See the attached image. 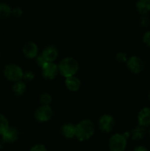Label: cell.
<instances>
[{"mask_svg":"<svg viewBox=\"0 0 150 151\" xmlns=\"http://www.w3.org/2000/svg\"><path fill=\"white\" fill-rule=\"evenodd\" d=\"M75 136L79 141L88 140L94 135V125L89 119H84L76 125Z\"/></svg>","mask_w":150,"mask_h":151,"instance_id":"cell-1","label":"cell"},{"mask_svg":"<svg viewBox=\"0 0 150 151\" xmlns=\"http://www.w3.org/2000/svg\"><path fill=\"white\" fill-rule=\"evenodd\" d=\"M60 73L66 78L74 76L79 69V64L74 58L68 57L63 59L58 65Z\"/></svg>","mask_w":150,"mask_h":151,"instance_id":"cell-2","label":"cell"},{"mask_svg":"<svg viewBox=\"0 0 150 151\" xmlns=\"http://www.w3.org/2000/svg\"><path fill=\"white\" fill-rule=\"evenodd\" d=\"M4 75L8 81L17 82L23 78L24 72L20 66L14 63H10L4 67Z\"/></svg>","mask_w":150,"mask_h":151,"instance_id":"cell-3","label":"cell"},{"mask_svg":"<svg viewBox=\"0 0 150 151\" xmlns=\"http://www.w3.org/2000/svg\"><path fill=\"white\" fill-rule=\"evenodd\" d=\"M126 146V138L120 134L112 136L109 141L110 151H124Z\"/></svg>","mask_w":150,"mask_h":151,"instance_id":"cell-4","label":"cell"},{"mask_svg":"<svg viewBox=\"0 0 150 151\" xmlns=\"http://www.w3.org/2000/svg\"><path fill=\"white\" fill-rule=\"evenodd\" d=\"M35 116L39 122H47L52 116V110L49 106H42L36 109Z\"/></svg>","mask_w":150,"mask_h":151,"instance_id":"cell-5","label":"cell"},{"mask_svg":"<svg viewBox=\"0 0 150 151\" xmlns=\"http://www.w3.org/2000/svg\"><path fill=\"white\" fill-rule=\"evenodd\" d=\"M127 68L131 72L134 74H139L144 68V61L138 56H132L126 63Z\"/></svg>","mask_w":150,"mask_h":151,"instance_id":"cell-6","label":"cell"},{"mask_svg":"<svg viewBox=\"0 0 150 151\" xmlns=\"http://www.w3.org/2000/svg\"><path fill=\"white\" fill-rule=\"evenodd\" d=\"M115 125L114 119L109 114H104L99 121V127L100 130L104 133H108L112 131Z\"/></svg>","mask_w":150,"mask_h":151,"instance_id":"cell-7","label":"cell"},{"mask_svg":"<svg viewBox=\"0 0 150 151\" xmlns=\"http://www.w3.org/2000/svg\"><path fill=\"white\" fill-rule=\"evenodd\" d=\"M59 72L58 66L52 63H47L42 68V75L44 78L49 80H53L57 77Z\"/></svg>","mask_w":150,"mask_h":151,"instance_id":"cell-8","label":"cell"},{"mask_svg":"<svg viewBox=\"0 0 150 151\" xmlns=\"http://www.w3.org/2000/svg\"><path fill=\"white\" fill-rule=\"evenodd\" d=\"M138 120L141 126H150V108L146 107L140 111L138 116Z\"/></svg>","mask_w":150,"mask_h":151,"instance_id":"cell-9","label":"cell"},{"mask_svg":"<svg viewBox=\"0 0 150 151\" xmlns=\"http://www.w3.org/2000/svg\"><path fill=\"white\" fill-rule=\"evenodd\" d=\"M23 54L27 58H34L37 56L38 52V48L36 44L34 42H27L23 47Z\"/></svg>","mask_w":150,"mask_h":151,"instance_id":"cell-10","label":"cell"},{"mask_svg":"<svg viewBox=\"0 0 150 151\" xmlns=\"http://www.w3.org/2000/svg\"><path fill=\"white\" fill-rule=\"evenodd\" d=\"M41 55L45 58V60L48 63H52L57 58L58 51L54 46H49L44 49Z\"/></svg>","mask_w":150,"mask_h":151,"instance_id":"cell-11","label":"cell"},{"mask_svg":"<svg viewBox=\"0 0 150 151\" xmlns=\"http://www.w3.org/2000/svg\"><path fill=\"white\" fill-rule=\"evenodd\" d=\"M1 136H2V139L4 142L13 143L18 139L19 131L14 127L10 126Z\"/></svg>","mask_w":150,"mask_h":151,"instance_id":"cell-12","label":"cell"},{"mask_svg":"<svg viewBox=\"0 0 150 151\" xmlns=\"http://www.w3.org/2000/svg\"><path fill=\"white\" fill-rule=\"evenodd\" d=\"M135 7L140 14L146 15L150 11V0H138Z\"/></svg>","mask_w":150,"mask_h":151,"instance_id":"cell-13","label":"cell"},{"mask_svg":"<svg viewBox=\"0 0 150 151\" xmlns=\"http://www.w3.org/2000/svg\"><path fill=\"white\" fill-rule=\"evenodd\" d=\"M81 82L77 78L74 76L69 77L66 80V86L69 90L71 91H76L79 88Z\"/></svg>","mask_w":150,"mask_h":151,"instance_id":"cell-14","label":"cell"},{"mask_svg":"<svg viewBox=\"0 0 150 151\" xmlns=\"http://www.w3.org/2000/svg\"><path fill=\"white\" fill-rule=\"evenodd\" d=\"M62 132L66 138H73L76 134V127L71 123L65 124L62 127Z\"/></svg>","mask_w":150,"mask_h":151,"instance_id":"cell-15","label":"cell"},{"mask_svg":"<svg viewBox=\"0 0 150 151\" xmlns=\"http://www.w3.org/2000/svg\"><path fill=\"white\" fill-rule=\"evenodd\" d=\"M132 139L133 140H139L144 138L146 135V129L143 126L136 127L132 131Z\"/></svg>","mask_w":150,"mask_h":151,"instance_id":"cell-16","label":"cell"},{"mask_svg":"<svg viewBox=\"0 0 150 151\" xmlns=\"http://www.w3.org/2000/svg\"><path fill=\"white\" fill-rule=\"evenodd\" d=\"M12 9L7 4L4 2H0V18L7 19L11 16Z\"/></svg>","mask_w":150,"mask_h":151,"instance_id":"cell-17","label":"cell"},{"mask_svg":"<svg viewBox=\"0 0 150 151\" xmlns=\"http://www.w3.org/2000/svg\"><path fill=\"white\" fill-rule=\"evenodd\" d=\"M13 90L16 95H22L25 92V91H26V84L21 81H17L13 85Z\"/></svg>","mask_w":150,"mask_h":151,"instance_id":"cell-18","label":"cell"},{"mask_svg":"<svg viewBox=\"0 0 150 151\" xmlns=\"http://www.w3.org/2000/svg\"><path fill=\"white\" fill-rule=\"evenodd\" d=\"M9 122L7 117L0 114V135H2L9 128Z\"/></svg>","mask_w":150,"mask_h":151,"instance_id":"cell-19","label":"cell"},{"mask_svg":"<svg viewBox=\"0 0 150 151\" xmlns=\"http://www.w3.org/2000/svg\"><path fill=\"white\" fill-rule=\"evenodd\" d=\"M40 101L43 106H49L52 101V97L48 93H44L40 97Z\"/></svg>","mask_w":150,"mask_h":151,"instance_id":"cell-20","label":"cell"},{"mask_svg":"<svg viewBox=\"0 0 150 151\" xmlns=\"http://www.w3.org/2000/svg\"><path fill=\"white\" fill-rule=\"evenodd\" d=\"M139 22L141 26L144 27H146L149 24V19L146 15H141Z\"/></svg>","mask_w":150,"mask_h":151,"instance_id":"cell-21","label":"cell"},{"mask_svg":"<svg viewBox=\"0 0 150 151\" xmlns=\"http://www.w3.org/2000/svg\"><path fill=\"white\" fill-rule=\"evenodd\" d=\"M116 60L119 62V63H124L127 60V58H126V53L124 52H119L116 55Z\"/></svg>","mask_w":150,"mask_h":151,"instance_id":"cell-22","label":"cell"},{"mask_svg":"<svg viewBox=\"0 0 150 151\" xmlns=\"http://www.w3.org/2000/svg\"><path fill=\"white\" fill-rule=\"evenodd\" d=\"M22 13H23V11H22V10L20 8V7H15V8L12 9L11 15L12 16H14V17L19 18L21 16Z\"/></svg>","mask_w":150,"mask_h":151,"instance_id":"cell-23","label":"cell"},{"mask_svg":"<svg viewBox=\"0 0 150 151\" xmlns=\"http://www.w3.org/2000/svg\"><path fill=\"white\" fill-rule=\"evenodd\" d=\"M35 77V75H34L33 72L32 71H26V72H24L23 75V78H24L26 81H31Z\"/></svg>","mask_w":150,"mask_h":151,"instance_id":"cell-24","label":"cell"},{"mask_svg":"<svg viewBox=\"0 0 150 151\" xmlns=\"http://www.w3.org/2000/svg\"><path fill=\"white\" fill-rule=\"evenodd\" d=\"M47 63L48 62L45 60V58L42 55H40L37 58V63H38V66H40V67L43 68Z\"/></svg>","mask_w":150,"mask_h":151,"instance_id":"cell-25","label":"cell"},{"mask_svg":"<svg viewBox=\"0 0 150 151\" xmlns=\"http://www.w3.org/2000/svg\"><path fill=\"white\" fill-rule=\"evenodd\" d=\"M143 41L148 47H150V31L146 32L143 37Z\"/></svg>","mask_w":150,"mask_h":151,"instance_id":"cell-26","label":"cell"},{"mask_svg":"<svg viewBox=\"0 0 150 151\" xmlns=\"http://www.w3.org/2000/svg\"><path fill=\"white\" fill-rule=\"evenodd\" d=\"M30 151H47V150L44 145L38 144V145H36L33 146V147L31 148Z\"/></svg>","mask_w":150,"mask_h":151,"instance_id":"cell-27","label":"cell"},{"mask_svg":"<svg viewBox=\"0 0 150 151\" xmlns=\"http://www.w3.org/2000/svg\"><path fill=\"white\" fill-rule=\"evenodd\" d=\"M134 151H148V150L145 147H144V146H138V147H137L135 149Z\"/></svg>","mask_w":150,"mask_h":151,"instance_id":"cell-28","label":"cell"},{"mask_svg":"<svg viewBox=\"0 0 150 151\" xmlns=\"http://www.w3.org/2000/svg\"><path fill=\"white\" fill-rule=\"evenodd\" d=\"M149 100H150V91H149Z\"/></svg>","mask_w":150,"mask_h":151,"instance_id":"cell-29","label":"cell"},{"mask_svg":"<svg viewBox=\"0 0 150 151\" xmlns=\"http://www.w3.org/2000/svg\"><path fill=\"white\" fill-rule=\"evenodd\" d=\"M149 134H150V130H149Z\"/></svg>","mask_w":150,"mask_h":151,"instance_id":"cell-30","label":"cell"},{"mask_svg":"<svg viewBox=\"0 0 150 151\" xmlns=\"http://www.w3.org/2000/svg\"><path fill=\"white\" fill-rule=\"evenodd\" d=\"M0 56H1V53H0Z\"/></svg>","mask_w":150,"mask_h":151,"instance_id":"cell-31","label":"cell"}]
</instances>
